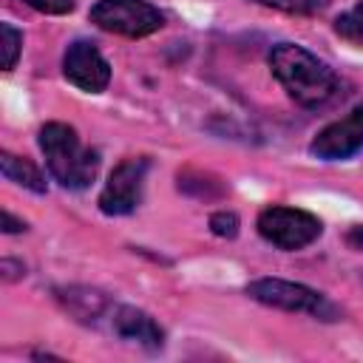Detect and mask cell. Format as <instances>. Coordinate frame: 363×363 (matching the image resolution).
Masks as SVG:
<instances>
[{
    "label": "cell",
    "mask_w": 363,
    "mask_h": 363,
    "mask_svg": "<svg viewBox=\"0 0 363 363\" xmlns=\"http://www.w3.org/2000/svg\"><path fill=\"white\" fill-rule=\"evenodd\" d=\"M269 68H272V77L284 85V91L303 108H323L340 91L335 71L323 60H318L312 51L295 43L272 45Z\"/></svg>",
    "instance_id": "cell-1"
},
{
    "label": "cell",
    "mask_w": 363,
    "mask_h": 363,
    "mask_svg": "<svg viewBox=\"0 0 363 363\" xmlns=\"http://www.w3.org/2000/svg\"><path fill=\"white\" fill-rule=\"evenodd\" d=\"M40 150L45 156V164H48L51 176L62 187L82 190L96 179L99 153L85 147L71 125H65V122L43 125L40 128Z\"/></svg>",
    "instance_id": "cell-2"
},
{
    "label": "cell",
    "mask_w": 363,
    "mask_h": 363,
    "mask_svg": "<svg viewBox=\"0 0 363 363\" xmlns=\"http://www.w3.org/2000/svg\"><path fill=\"white\" fill-rule=\"evenodd\" d=\"M247 295L258 303L286 309V312H306L320 320H335L337 309L312 286L295 284V281H281V278H258L247 284Z\"/></svg>",
    "instance_id": "cell-3"
},
{
    "label": "cell",
    "mask_w": 363,
    "mask_h": 363,
    "mask_svg": "<svg viewBox=\"0 0 363 363\" xmlns=\"http://www.w3.org/2000/svg\"><path fill=\"white\" fill-rule=\"evenodd\" d=\"M320 230H323L320 218L306 210H298V207L272 204V207L261 210V216H258L261 238L278 250H303L320 235Z\"/></svg>",
    "instance_id": "cell-4"
},
{
    "label": "cell",
    "mask_w": 363,
    "mask_h": 363,
    "mask_svg": "<svg viewBox=\"0 0 363 363\" xmlns=\"http://www.w3.org/2000/svg\"><path fill=\"white\" fill-rule=\"evenodd\" d=\"M91 23L111 34L147 37L164 26V14L147 0H96L91 6Z\"/></svg>",
    "instance_id": "cell-5"
},
{
    "label": "cell",
    "mask_w": 363,
    "mask_h": 363,
    "mask_svg": "<svg viewBox=\"0 0 363 363\" xmlns=\"http://www.w3.org/2000/svg\"><path fill=\"white\" fill-rule=\"evenodd\" d=\"M147 159L145 156H130L113 167L108 176L102 193H99V210L108 216H128L139 207L142 201V187H145V173H147Z\"/></svg>",
    "instance_id": "cell-6"
},
{
    "label": "cell",
    "mask_w": 363,
    "mask_h": 363,
    "mask_svg": "<svg viewBox=\"0 0 363 363\" xmlns=\"http://www.w3.org/2000/svg\"><path fill=\"white\" fill-rule=\"evenodd\" d=\"M363 147V102L354 105L343 119L326 125L309 145V150L323 162H340Z\"/></svg>",
    "instance_id": "cell-7"
},
{
    "label": "cell",
    "mask_w": 363,
    "mask_h": 363,
    "mask_svg": "<svg viewBox=\"0 0 363 363\" xmlns=\"http://www.w3.org/2000/svg\"><path fill=\"white\" fill-rule=\"evenodd\" d=\"M62 74H65L68 82H74L77 88H82L88 94H99L111 82V65H108V60L88 40H77V43H71L65 48Z\"/></svg>",
    "instance_id": "cell-8"
},
{
    "label": "cell",
    "mask_w": 363,
    "mask_h": 363,
    "mask_svg": "<svg viewBox=\"0 0 363 363\" xmlns=\"http://www.w3.org/2000/svg\"><path fill=\"white\" fill-rule=\"evenodd\" d=\"M113 332L145 349H159L164 343V332L159 329V323L136 306H119L113 312Z\"/></svg>",
    "instance_id": "cell-9"
},
{
    "label": "cell",
    "mask_w": 363,
    "mask_h": 363,
    "mask_svg": "<svg viewBox=\"0 0 363 363\" xmlns=\"http://www.w3.org/2000/svg\"><path fill=\"white\" fill-rule=\"evenodd\" d=\"M60 301L65 303V309H71L79 320H96L102 315V309L108 306L105 295L96 289H82V286H68L60 289Z\"/></svg>",
    "instance_id": "cell-10"
},
{
    "label": "cell",
    "mask_w": 363,
    "mask_h": 363,
    "mask_svg": "<svg viewBox=\"0 0 363 363\" xmlns=\"http://www.w3.org/2000/svg\"><path fill=\"white\" fill-rule=\"evenodd\" d=\"M0 170L9 182H14L31 193H45V179L28 159H20L14 153H0Z\"/></svg>",
    "instance_id": "cell-11"
},
{
    "label": "cell",
    "mask_w": 363,
    "mask_h": 363,
    "mask_svg": "<svg viewBox=\"0 0 363 363\" xmlns=\"http://www.w3.org/2000/svg\"><path fill=\"white\" fill-rule=\"evenodd\" d=\"M335 31L349 43H363V0L335 20Z\"/></svg>",
    "instance_id": "cell-12"
},
{
    "label": "cell",
    "mask_w": 363,
    "mask_h": 363,
    "mask_svg": "<svg viewBox=\"0 0 363 363\" xmlns=\"http://www.w3.org/2000/svg\"><path fill=\"white\" fill-rule=\"evenodd\" d=\"M20 45H23V34L11 26V23H0V51H3V68H14L17 57H20Z\"/></svg>",
    "instance_id": "cell-13"
},
{
    "label": "cell",
    "mask_w": 363,
    "mask_h": 363,
    "mask_svg": "<svg viewBox=\"0 0 363 363\" xmlns=\"http://www.w3.org/2000/svg\"><path fill=\"white\" fill-rule=\"evenodd\" d=\"M255 3L289 11V14H312V11H320L326 6V0H255Z\"/></svg>",
    "instance_id": "cell-14"
},
{
    "label": "cell",
    "mask_w": 363,
    "mask_h": 363,
    "mask_svg": "<svg viewBox=\"0 0 363 363\" xmlns=\"http://www.w3.org/2000/svg\"><path fill=\"white\" fill-rule=\"evenodd\" d=\"M210 230L221 238H233L238 233V216L230 213V210H218L210 216Z\"/></svg>",
    "instance_id": "cell-15"
},
{
    "label": "cell",
    "mask_w": 363,
    "mask_h": 363,
    "mask_svg": "<svg viewBox=\"0 0 363 363\" xmlns=\"http://www.w3.org/2000/svg\"><path fill=\"white\" fill-rule=\"evenodd\" d=\"M23 3L43 14H68L74 9V0H23Z\"/></svg>",
    "instance_id": "cell-16"
},
{
    "label": "cell",
    "mask_w": 363,
    "mask_h": 363,
    "mask_svg": "<svg viewBox=\"0 0 363 363\" xmlns=\"http://www.w3.org/2000/svg\"><path fill=\"white\" fill-rule=\"evenodd\" d=\"M3 230H6V233H23V230H26V221H20V218H14L9 210H3Z\"/></svg>",
    "instance_id": "cell-17"
},
{
    "label": "cell",
    "mask_w": 363,
    "mask_h": 363,
    "mask_svg": "<svg viewBox=\"0 0 363 363\" xmlns=\"http://www.w3.org/2000/svg\"><path fill=\"white\" fill-rule=\"evenodd\" d=\"M346 241H349L354 250H363V224L352 227V230H349V235H346Z\"/></svg>",
    "instance_id": "cell-18"
},
{
    "label": "cell",
    "mask_w": 363,
    "mask_h": 363,
    "mask_svg": "<svg viewBox=\"0 0 363 363\" xmlns=\"http://www.w3.org/2000/svg\"><path fill=\"white\" fill-rule=\"evenodd\" d=\"M0 269H3V275H6L9 281H14V278H20V272H14V269H23V264H14V261L6 258V261L0 264Z\"/></svg>",
    "instance_id": "cell-19"
}]
</instances>
